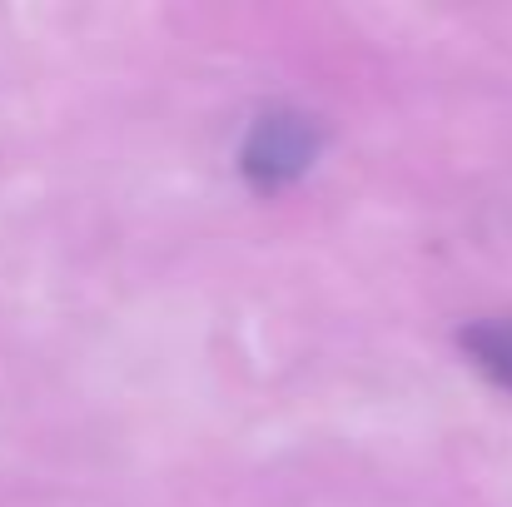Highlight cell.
Instances as JSON below:
<instances>
[{
	"label": "cell",
	"mask_w": 512,
	"mask_h": 507,
	"mask_svg": "<svg viewBox=\"0 0 512 507\" xmlns=\"http://www.w3.org/2000/svg\"><path fill=\"white\" fill-rule=\"evenodd\" d=\"M458 348L468 353V363L498 383L503 393H512V314L508 319H478L458 334Z\"/></svg>",
	"instance_id": "2"
},
{
	"label": "cell",
	"mask_w": 512,
	"mask_h": 507,
	"mask_svg": "<svg viewBox=\"0 0 512 507\" xmlns=\"http://www.w3.org/2000/svg\"><path fill=\"white\" fill-rule=\"evenodd\" d=\"M319 155H324V125L304 110L279 105V110H264L249 125V135L239 145V169H244L249 189L279 194V189L299 184Z\"/></svg>",
	"instance_id": "1"
}]
</instances>
